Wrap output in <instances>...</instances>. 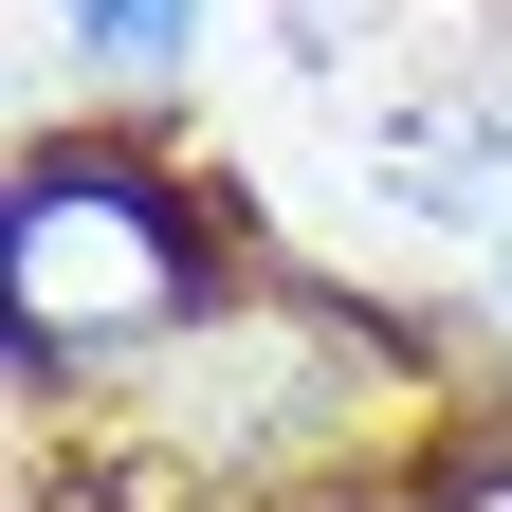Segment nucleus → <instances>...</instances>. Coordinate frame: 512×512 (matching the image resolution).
<instances>
[{
	"mask_svg": "<svg viewBox=\"0 0 512 512\" xmlns=\"http://www.w3.org/2000/svg\"><path fill=\"white\" fill-rule=\"evenodd\" d=\"M439 512H512V439H494V458H458V476H439Z\"/></svg>",
	"mask_w": 512,
	"mask_h": 512,
	"instance_id": "obj_4",
	"label": "nucleus"
},
{
	"mask_svg": "<svg viewBox=\"0 0 512 512\" xmlns=\"http://www.w3.org/2000/svg\"><path fill=\"white\" fill-rule=\"evenodd\" d=\"M37 19H55V37H74V55H92V74H165V55H183V37H202V0H37Z\"/></svg>",
	"mask_w": 512,
	"mask_h": 512,
	"instance_id": "obj_3",
	"label": "nucleus"
},
{
	"mask_svg": "<svg viewBox=\"0 0 512 512\" xmlns=\"http://www.w3.org/2000/svg\"><path fill=\"white\" fill-rule=\"evenodd\" d=\"M0 293H19L37 366H128V348H165L202 311V220L128 147H37L19 202H0Z\"/></svg>",
	"mask_w": 512,
	"mask_h": 512,
	"instance_id": "obj_1",
	"label": "nucleus"
},
{
	"mask_svg": "<svg viewBox=\"0 0 512 512\" xmlns=\"http://www.w3.org/2000/svg\"><path fill=\"white\" fill-rule=\"evenodd\" d=\"M494 293H512V202H494Z\"/></svg>",
	"mask_w": 512,
	"mask_h": 512,
	"instance_id": "obj_5",
	"label": "nucleus"
},
{
	"mask_svg": "<svg viewBox=\"0 0 512 512\" xmlns=\"http://www.w3.org/2000/svg\"><path fill=\"white\" fill-rule=\"evenodd\" d=\"M403 110L476 128V147L512 165V0H421L403 19Z\"/></svg>",
	"mask_w": 512,
	"mask_h": 512,
	"instance_id": "obj_2",
	"label": "nucleus"
}]
</instances>
